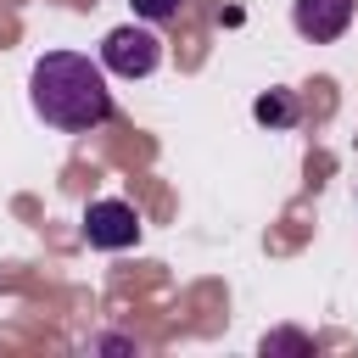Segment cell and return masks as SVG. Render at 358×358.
I'll use <instances>...</instances> for the list:
<instances>
[{
	"label": "cell",
	"mask_w": 358,
	"mask_h": 358,
	"mask_svg": "<svg viewBox=\"0 0 358 358\" xmlns=\"http://www.w3.org/2000/svg\"><path fill=\"white\" fill-rule=\"evenodd\" d=\"M84 235H90V246H101V252H123V246L140 241V213H134L129 201H117V196L90 201V207H84Z\"/></svg>",
	"instance_id": "cell-3"
},
{
	"label": "cell",
	"mask_w": 358,
	"mask_h": 358,
	"mask_svg": "<svg viewBox=\"0 0 358 358\" xmlns=\"http://www.w3.org/2000/svg\"><path fill=\"white\" fill-rule=\"evenodd\" d=\"M291 22H296L302 39L330 45V39L347 34V22H352V0H291Z\"/></svg>",
	"instance_id": "cell-4"
},
{
	"label": "cell",
	"mask_w": 358,
	"mask_h": 358,
	"mask_svg": "<svg viewBox=\"0 0 358 358\" xmlns=\"http://www.w3.org/2000/svg\"><path fill=\"white\" fill-rule=\"evenodd\" d=\"M274 347H308V336H291V330H285V336H268L263 352H274Z\"/></svg>",
	"instance_id": "cell-7"
},
{
	"label": "cell",
	"mask_w": 358,
	"mask_h": 358,
	"mask_svg": "<svg viewBox=\"0 0 358 358\" xmlns=\"http://www.w3.org/2000/svg\"><path fill=\"white\" fill-rule=\"evenodd\" d=\"M129 6H134V17H145V22H168V17H179L185 0H129Z\"/></svg>",
	"instance_id": "cell-6"
},
{
	"label": "cell",
	"mask_w": 358,
	"mask_h": 358,
	"mask_svg": "<svg viewBox=\"0 0 358 358\" xmlns=\"http://www.w3.org/2000/svg\"><path fill=\"white\" fill-rule=\"evenodd\" d=\"M252 117L268 123V129H291V123H296V95H291V90H268V95H257Z\"/></svg>",
	"instance_id": "cell-5"
},
{
	"label": "cell",
	"mask_w": 358,
	"mask_h": 358,
	"mask_svg": "<svg viewBox=\"0 0 358 358\" xmlns=\"http://www.w3.org/2000/svg\"><path fill=\"white\" fill-rule=\"evenodd\" d=\"M157 62H162V39H157L151 28L123 22V28H112V34L101 39V67L117 73V78H151Z\"/></svg>",
	"instance_id": "cell-2"
},
{
	"label": "cell",
	"mask_w": 358,
	"mask_h": 358,
	"mask_svg": "<svg viewBox=\"0 0 358 358\" xmlns=\"http://www.w3.org/2000/svg\"><path fill=\"white\" fill-rule=\"evenodd\" d=\"M28 101L50 129H67V134H84L112 117L106 67L78 50H45L28 73Z\"/></svg>",
	"instance_id": "cell-1"
}]
</instances>
